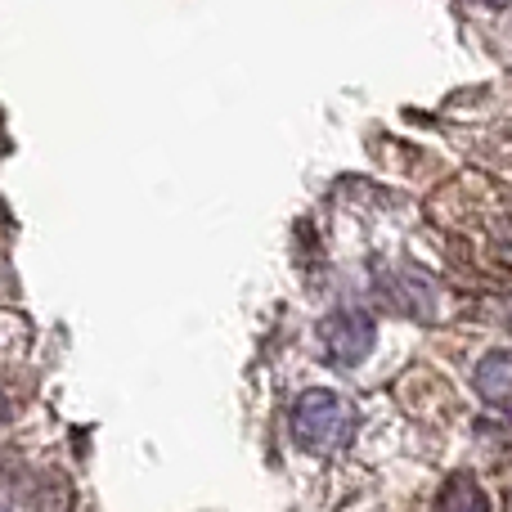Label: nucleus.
Segmentation results:
<instances>
[{
	"label": "nucleus",
	"mask_w": 512,
	"mask_h": 512,
	"mask_svg": "<svg viewBox=\"0 0 512 512\" xmlns=\"http://www.w3.org/2000/svg\"><path fill=\"white\" fill-rule=\"evenodd\" d=\"M292 436L301 450L310 454H337L351 445L355 436V409L337 391H301V400L292 405Z\"/></svg>",
	"instance_id": "nucleus-1"
},
{
	"label": "nucleus",
	"mask_w": 512,
	"mask_h": 512,
	"mask_svg": "<svg viewBox=\"0 0 512 512\" xmlns=\"http://www.w3.org/2000/svg\"><path fill=\"white\" fill-rule=\"evenodd\" d=\"M373 319L364 310H333L319 324V342H324L328 360L333 364H360L373 351Z\"/></svg>",
	"instance_id": "nucleus-2"
},
{
	"label": "nucleus",
	"mask_w": 512,
	"mask_h": 512,
	"mask_svg": "<svg viewBox=\"0 0 512 512\" xmlns=\"http://www.w3.org/2000/svg\"><path fill=\"white\" fill-rule=\"evenodd\" d=\"M382 288H387V297H391V306H400V310H409V315H418V319H427L432 315V279L427 274H418V270H400L396 279H382Z\"/></svg>",
	"instance_id": "nucleus-3"
},
{
	"label": "nucleus",
	"mask_w": 512,
	"mask_h": 512,
	"mask_svg": "<svg viewBox=\"0 0 512 512\" xmlns=\"http://www.w3.org/2000/svg\"><path fill=\"white\" fill-rule=\"evenodd\" d=\"M472 382H477V396L486 400V405L504 409V405H508V387H512V364H508V351H490L486 360L477 364Z\"/></svg>",
	"instance_id": "nucleus-4"
},
{
	"label": "nucleus",
	"mask_w": 512,
	"mask_h": 512,
	"mask_svg": "<svg viewBox=\"0 0 512 512\" xmlns=\"http://www.w3.org/2000/svg\"><path fill=\"white\" fill-rule=\"evenodd\" d=\"M436 512H490V499H486V490L477 486V477L454 472L441 486V495H436Z\"/></svg>",
	"instance_id": "nucleus-5"
},
{
	"label": "nucleus",
	"mask_w": 512,
	"mask_h": 512,
	"mask_svg": "<svg viewBox=\"0 0 512 512\" xmlns=\"http://www.w3.org/2000/svg\"><path fill=\"white\" fill-rule=\"evenodd\" d=\"M5 414H9V400H5V396H0V418H5Z\"/></svg>",
	"instance_id": "nucleus-6"
},
{
	"label": "nucleus",
	"mask_w": 512,
	"mask_h": 512,
	"mask_svg": "<svg viewBox=\"0 0 512 512\" xmlns=\"http://www.w3.org/2000/svg\"><path fill=\"white\" fill-rule=\"evenodd\" d=\"M495 5H504V0H495Z\"/></svg>",
	"instance_id": "nucleus-7"
}]
</instances>
